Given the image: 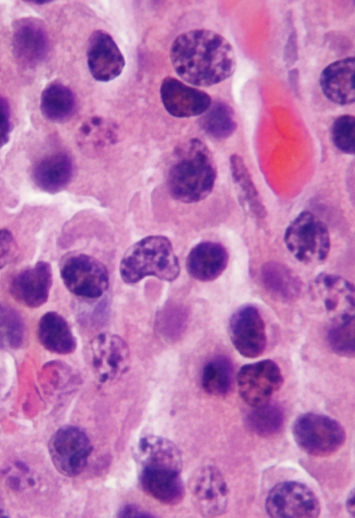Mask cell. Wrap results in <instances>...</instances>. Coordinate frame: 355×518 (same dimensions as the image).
<instances>
[{
	"label": "cell",
	"instance_id": "6",
	"mask_svg": "<svg viewBox=\"0 0 355 518\" xmlns=\"http://www.w3.org/2000/svg\"><path fill=\"white\" fill-rule=\"evenodd\" d=\"M60 276L67 288L76 296L96 299L109 286V275L105 265L84 253H71L60 264Z\"/></svg>",
	"mask_w": 355,
	"mask_h": 518
},
{
	"label": "cell",
	"instance_id": "41",
	"mask_svg": "<svg viewBox=\"0 0 355 518\" xmlns=\"http://www.w3.org/2000/svg\"><path fill=\"white\" fill-rule=\"evenodd\" d=\"M2 517H8L6 515L4 510L0 507V518H2Z\"/></svg>",
	"mask_w": 355,
	"mask_h": 518
},
{
	"label": "cell",
	"instance_id": "1",
	"mask_svg": "<svg viewBox=\"0 0 355 518\" xmlns=\"http://www.w3.org/2000/svg\"><path fill=\"white\" fill-rule=\"evenodd\" d=\"M170 58L176 74L198 87L218 84L231 76L236 66L230 43L219 33L195 29L179 35L173 42Z\"/></svg>",
	"mask_w": 355,
	"mask_h": 518
},
{
	"label": "cell",
	"instance_id": "13",
	"mask_svg": "<svg viewBox=\"0 0 355 518\" xmlns=\"http://www.w3.org/2000/svg\"><path fill=\"white\" fill-rule=\"evenodd\" d=\"M87 65L92 77L107 82L119 76L124 67L125 59L112 36L105 31H94L88 40Z\"/></svg>",
	"mask_w": 355,
	"mask_h": 518
},
{
	"label": "cell",
	"instance_id": "15",
	"mask_svg": "<svg viewBox=\"0 0 355 518\" xmlns=\"http://www.w3.org/2000/svg\"><path fill=\"white\" fill-rule=\"evenodd\" d=\"M52 283L51 266L48 262L41 261L15 275L9 291L19 304L37 308L47 301Z\"/></svg>",
	"mask_w": 355,
	"mask_h": 518
},
{
	"label": "cell",
	"instance_id": "12",
	"mask_svg": "<svg viewBox=\"0 0 355 518\" xmlns=\"http://www.w3.org/2000/svg\"><path fill=\"white\" fill-rule=\"evenodd\" d=\"M229 335L235 349L245 358H257L266 349L265 322L254 306L245 305L232 314L229 322Z\"/></svg>",
	"mask_w": 355,
	"mask_h": 518
},
{
	"label": "cell",
	"instance_id": "29",
	"mask_svg": "<svg viewBox=\"0 0 355 518\" xmlns=\"http://www.w3.org/2000/svg\"><path fill=\"white\" fill-rule=\"evenodd\" d=\"M284 420L282 408L269 402L255 407L246 417V424L249 429L261 437H270L279 432Z\"/></svg>",
	"mask_w": 355,
	"mask_h": 518
},
{
	"label": "cell",
	"instance_id": "24",
	"mask_svg": "<svg viewBox=\"0 0 355 518\" xmlns=\"http://www.w3.org/2000/svg\"><path fill=\"white\" fill-rule=\"evenodd\" d=\"M261 279L266 289L282 301L292 302L300 295L301 284L299 278L281 263H265L261 269Z\"/></svg>",
	"mask_w": 355,
	"mask_h": 518
},
{
	"label": "cell",
	"instance_id": "23",
	"mask_svg": "<svg viewBox=\"0 0 355 518\" xmlns=\"http://www.w3.org/2000/svg\"><path fill=\"white\" fill-rule=\"evenodd\" d=\"M37 336L42 345L58 354H69L76 349V340L67 320L56 312L46 313L38 323Z\"/></svg>",
	"mask_w": 355,
	"mask_h": 518
},
{
	"label": "cell",
	"instance_id": "18",
	"mask_svg": "<svg viewBox=\"0 0 355 518\" xmlns=\"http://www.w3.org/2000/svg\"><path fill=\"white\" fill-rule=\"evenodd\" d=\"M135 455L139 469L182 472L180 451L167 438L155 435L143 437L138 442Z\"/></svg>",
	"mask_w": 355,
	"mask_h": 518
},
{
	"label": "cell",
	"instance_id": "7",
	"mask_svg": "<svg viewBox=\"0 0 355 518\" xmlns=\"http://www.w3.org/2000/svg\"><path fill=\"white\" fill-rule=\"evenodd\" d=\"M48 449L57 471L64 476L74 477L85 470L92 446L83 430L65 425L51 435Z\"/></svg>",
	"mask_w": 355,
	"mask_h": 518
},
{
	"label": "cell",
	"instance_id": "20",
	"mask_svg": "<svg viewBox=\"0 0 355 518\" xmlns=\"http://www.w3.org/2000/svg\"><path fill=\"white\" fill-rule=\"evenodd\" d=\"M226 248L220 243L204 241L189 252L186 268L189 275L200 282H211L220 277L228 264Z\"/></svg>",
	"mask_w": 355,
	"mask_h": 518
},
{
	"label": "cell",
	"instance_id": "2",
	"mask_svg": "<svg viewBox=\"0 0 355 518\" xmlns=\"http://www.w3.org/2000/svg\"><path fill=\"white\" fill-rule=\"evenodd\" d=\"M216 165L211 152L198 138L176 148L167 174V187L176 200L194 203L206 198L216 179Z\"/></svg>",
	"mask_w": 355,
	"mask_h": 518
},
{
	"label": "cell",
	"instance_id": "11",
	"mask_svg": "<svg viewBox=\"0 0 355 518\" xmlns=\"http://www.w3.org/2000/svg\"><path fill=\"white\" fill-rule=\"evenodd\" d=\"M188 486L193 505L202 516L213 517L225 512L227 485L216 467L207 465L196 469L191 476Z\"/></svg>",
	"mask_w": 355,
	"mask_h": 518
},
{
	"label": "cell",
	"instance_id": "8",
	"mask_svg": "<svg viewBox=\"0 0 355 518\" xmlns=\"http://www.w3.org/2000/svg\"><path fill=\"white\" fill-rule=\"evenodd\" d=\"M265 507L274 518H314L320 513V502L312 490L294 481L276 484L268 494Z\"/></svg>",
	"mask_w": 355,
	"mask_h": 518
},
{
	"label": "cell",
	"instance_id": "39",
	"mask_svg": "<svg viewBox=\"0 0 355 518\" xmlns=\"http://www.w3.org/2000/svg\"><path fill=\"white\" fill-rule=\"evenodd\" d=\"M346 508L349 514L352 516H354V489L350 491L347 501H346Z\"/></svg>",
	"mask_w": 355,
	"mask_h": 518
},
{
	"label": "cell",
	"instance_id": "25",
	"mask_svg": "<svg viewBox=\"0 0 355 518\" xmlns=\"http://www.w3.org/2000/svg\"><path fill=\"white\" fill-rule=\"evenodd\" d=\"M232 178L239 199L253 216L261 219L266 216V208L251 178L243 158L236 154L230 157Z\"/></svg>",
	"mask_w": 355,
	"mask_h": 518
},
{
	"label": "cell",
	"instance_id": "21",
	"mask_svg": "<svg viewBox=\"0 0 355 518\" xmlns=\"http://www.w3.org/2000/svg\"><path fill=\"white\" fill-rule=\"evenodd\" d=\"M138 480L141 490L159 502L174 506L182 502L185 490L181 472L139 469Z\"/></svg>",
	"mask_w": 355,
	"mask_h": 518
},
{
	"label": "cell",
	"instance_id": "40",
	"mask_svg": "<svg viewBox=\"0 0 355 518\" xmlns=\"http://www.w3.org/2000/svg\"><path fill=\"white\" fill-rule=\"evenodd\" d=\"M51 1H47V0L32 1L33 3H35L37 4H44V3H49Z\"/></svg>",
	"mask_w": 355,
	"mask_h": 518
},
{
	"label": "cell",
	"instance_id": "35",
	"mask_svg": "<svg viewBox=\"0 0 355 518\" xmlns=\"http://www.w3.org/2000/svg\"><path fill=\"white\" fill-rule=\"evenodd\" d=\"M10 130V107L7 101L0 96V150L8 143Z\"/></svg>",
	"mask_w": 355,
	"mask_h": 518
},
{
	"label": "cell",
	"instance_id": "31",
	"mask_svg": "<svg viewBox=\"0 0 355 518\" xmlns=\"http://www.w3.org/2000/svg\"><path fill=\"white\" fill-rule=\"evenodd\" d=\"M24 322L14 309L0 304V348L17 349L23 344Z\"/></svg>",
	"mask_w": 355,
	"mask_h": 518
},
{
	"label": "cell",
	"instance_id": "33",
	"mask_svg": "<svg viewBox=\"0 0 355 518\" xmlns=\"http://www.w3.org/2000/svg\"><path fill=\"white\" fill-rule=\"evenodd\" d=\"M80 134L94 146L112 143L116 136L114 126L99 116H93L85 122L80 128Z\"/></svg>",
	"mask_w": 355,
	"mask_h": 518
},
{
	"label": "cell",
	"instance_id": "14",
	"mask_svg": "<svg viewBox=\"0 0 355 518\" xmlns=\"http://www.w3.org/2000/svg\"><path fill=\"white\" fill-rule=\"evenodd\" d=\"M160 97L166 110L178 118L202 114L211 103L209 95L205 92L188 86L172 76L163 79Z\"/></svg>",
	"mask_w": 355,
	"mask_h": 518
},
{
	"label": "cell",
	"instance_id": "17",
	"mask_svg": "<svg viewBox=\"0 0 355 518\" xmlns=\"http://www.w3.org/2000/svg\"><path fill=\"white\" fill-rule=\"evenodd\" d=\"M313 288L327 312L334 313L332 321L354 316V287L347 279L336 275L321 273L315 277Z\"/></svg>",
	"mask_w": 355,
	"mask_h": 518
},
{
	"label": "cell",
	"instance_id": "37",
	"mask_svg": "<svg viewBox=\"0 0 355 518\" xmlns=\"http://www.w3.org/2000/svg\"><path fill=\"white\" fill-rule=\"evenodd\" d=\"M119 517H153L150 514L141 510L135 505H125L121 508L118 513Z\"/></svg>",
	"mask_w": 355,
	"mask_h": 518
},
{
	"label": "cell",
	"instance_id": "16",
	"mask_svg": "<svg viewBox=\"0 0 355 518\" xmlns=\"http://www.w3.org/2000/svg\"><path fill=\"white\" fill-rule=\"evenodd\" d=\"M12 50L16 59L26 66L40 63L47 53L49 42L43 24L34 18L17 21L13 26Z\"/></svg>",
	"mask_w": 355,
	"mask_h": 518
},
{
	"label": "cell",
	"instance_id": "19",
	"mask_svg": "<svg viewBox=\"0 0 355 518\" xmlns=\"http://www.w3.org/2000/svg\"><path fill=\"white\" fill-rule=\"evenodd\" d=\"M354 57H347L331 62L322 71L320 85L329 100L339 105L354 102Z\"/></svg>",
	"mask_w": 355,
	"mask_h": 518
},
{
	"label": "cell",
	"instance_id": "36",
	"mask_svg": "<svg viewBox=\"0 0 355 518\" xmlns=\"http://www.w3.org/2000/svg\"><path fill=\"white\" fill-rule=\"evenodd\" d=\"M298 58L297 33L295 30L290 33L284 46V60L287 67L292 66Z\"/></svg>",
	"mask_w": 355,
	"mask_h": 518
},
{
	"label": "cell",
	"instance_id": "28",
	"mask_svg": "<svg viewBox=\"0 0 355 518\" xmlns=\"http://www.w3.org/2000/svg\"><path fill=\"white\" fill-rule=\"evenodd\" d=\"M233 372L232 362L226 356H218L211 359L202 369V388L211 395H227L232 386Z\"/></svg>",
	"mask_w": 355,
	"mask_h": 518
},
{
	"label": "cell",
	"instance_id": "38",
	"mask_svg": "<svg viewBox=\"0 0 355 518\" xmlns=\"http://www.w3.org/2000/svg\"><path fill=\"white\" fill-rule=\"evenodd\" d=\"M288 82L295 94H299V72L297 69L291 70L288 73Z\"/></svg>",
	"mask_w": 355,
	"mask_h": 518
},
{
	"label": "cell",
	"instance_id": "4",
	"mask_svg": "<svg viewBox=\"0 0 355 518\" xmlns=\"http://www.w3.org/2000/svg\"><path fill=\"white\" fill-rule=\"evenodd\" d=\"M284 241L288 250L304 264H319L328 257L330 236L327 225L312 212L304 211L288 225Z\"/></svg>",
	"mask_w": 355,
	"mask_h": 518
},
{
	"label": "cell",
	"instance_id": "32",
	"mask_svg": "<svg viewBox=\"0 0 355 518\" xmlns=\"http://www.w3.org/2000/svg\"><path fill=\"white\" fill-rule=\"evenodd\" d=\"M331 139L334 145L341 152L354 155L355 152V119L350 114L338 116L333 122Z\"/></svg>",
	"mask_w": 355,
	"mask_h": 518
},
{
	"label": "cell",
	"instance_id": "26",
	"mask_svg": "<svg viewBox=\"0 0 355 518\" xmlns=\"http://www.w3.org/2000/svg\"><path fill=\"white\" fill-rule=\"evenodd\" d=\"M75 108L76 99L73 92L62 84H51L42 93L40 110L48 120L65 121L72 116Z\"/></svg>",
	"mask_w": 355,
	"mask_h": 518
},
{
	"label": "cell",
	"instance_id": "22",
	"mask_svg": "<svg viewBox=\"0 0 355 518\" xmlns=\"http://www.w3.org/2000/svg\"><path fill=\"white\" fill-rule=\"evenodd\" d=\"M73 175V164L66 153L59 152L41 159L34 167L33 179L42 191L54 194L64 189Z\"/></svg>",
	"mask_w": 355,
	"mask_h": 518
},
{
	"label": "cell",
	"instance_id": "30",
	"mask_svg": "<svg viewBox=\"0 0 355 518\" xmlns=\"http://www.w3.org/2000/svg\"><path fill=\"white\" fill-rule=\"evenodd\" d=\"M354 316L332 321L327 339L334 352L342 356H354Z\"/></svg>",
	"mask_w": 355,
	"mask_h": 518
},
{
	"label": "cell",
	"instance_id": "3",
	"mask_svg": "<svg viewBox=\"0 0 355 518\" xmlns=\"http://www.w3.org/2000/svg\"><path fill=\"white\" fill-rule=\"evenodd\" d=\"M180 271L178 257L169 239L164 236H146L132 245L123 254L119 273L123 281L135 284L146 276L173 282Z\"/></svg>",
	"mask_w": 355,
	"mask_h": 518
},
{
	"label": "cell",
	"instance_id": "10",
	"mask_svg": "<svg viewBox=\"0 0 355 518\" xmlns=\"http://www.w3.org/2000/svg\"><path fill=\"white\" fill-rule=\"evenodd\" d=\"M238 390L243 400L252 408L268 403L282 387L284 379L278 365L270 359L246 364L237 376Z\"/></svg>",
	"mask_w": 355,
	"mask_h": 518
},
{
	"label": "cell",
	"instance_id": "34",
	"mask_svg": "<svg viewBox=\"0 0 355 518\" xmlns=\"http://www.w3.org/2000/svg\"><path fill=\"white\" fill-rule=\"evenodd\" d=\"M17 245L12 233L0 230V270L10 263L16 257Z\"/></svg>",
	"mask_w": 355,
	"mask_h": 518
},
{
	"label": "cell",
	"instance_id": "5",
	"mask_svg": "<svg viewBox=\"0 0 355 518\" xmlns=\"http://www.w3.org/2000/svg\"><path fill=\"white\" fill-rule=\"evenodd\" d=\"M297 446L309 455L326 457L337 452L345 444L346 433L336 420L325 415L306 413L292 426Z\"/></svg>",
	"mask_w": 355,
	"mask_h": 518
},
{
	"label": "cell",
	"instance_id": "9",
	"mask_svg": "<svg viewBox=\"0 0 355 518\" xmlns=\"http://www.w3.org/2000/svg\"><path fill=\"white\" fill-rule=\"evenodd\" d=\"M89 363L92 370L101 383L119 380L130 368V350L125 341L119 336L101 333L89 344Z\"/></svg>",
	"mask_w": 355,
	"mask_h": 518
},
{
	"label": "cell",
	"instance_id": "27",
	"mask_svg": "<svg viewBox=\"0 0 355 518\" xmlns=\"http://www.w3.org/2000/svg\"><path fill=\"white\" fill-rule=\"evenodd\" d=\"M199 126L211 137L221 140L234 132L237 123L232 107L223 101H215L199 119Z\"/></svg>",
	"mask_w": 355,
	"mask_h": 518
}]
</instances>
